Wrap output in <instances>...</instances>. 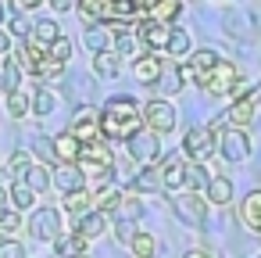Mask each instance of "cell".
I'll list each match as a JSON object with an SVG mask.
<instances>
[{
	"mask_svg": "<svg viewBox=\"0 0 261 258\" xmlns=\"http://www.w3.org/2000/svg\"><path fill=\"white\" fill-rule=\"evenodd\" d=\"M8 194H11V208H18V212H29V204H36V190L25 179H15Z\"/></svg>",
	"mask_w": 261,
	"mask_h": 258,
	"instance_id": "19",
	"label": "cell"
},
{
	"mask_svg": "<svg viewBox=\"0 0 261 258\" xmlns=\"http://www.w3.org/2000/svg\"><path fill=\"white\" fill-rule=\"evenodd\" d=\"M65 208L75 212V215H83V212L93 208V194H86V186L83 190H72V194H65Z\"/></svg>",
	"mask_w": 261,
	"mask_h": 258,
	"instance_id": "28",
	"label": "cell"
},
{
	"mask_svg": "<svg viewBox=\"0 0 261 258\" xmlns=\"http://www.w3.org/2000/svg\"><path fill=\"white\" fill-rule=\"evenodd\" d=\"M79 258H86V254H79Z\"/></svg>",
	"mask_w": 261,
	"mask_h": 258,
	"instance_id": "49",
	"label": "cell"
},
{
	"mask_svg": "<svg viewBox=\"0 0 261 258\" xmlns=\"http://www.w3.org/2000/svg\"><path fill=\"white\" fill-rule=\"evenodd\" d=\"M172 58H182V54H190V33L186 29H172L168 33V47H165Z\"/></svg>",
	"mask_w": 261,
	"mask_h": 258,
	"instance_id": "30",
	"label": "cell"
},
{
	"mask_svg": "<svg viewBox=\"0 0 261 258\" xmlns=\"http://www.w3.org/2000/svg\"><path fill=\"white\" fill-rule=\"evenodd\" d=\"M29 165H33V161H29V154H25V151H18V154L11 158V172H15V176H25V169H29Z\"/></svg>",
	"mask_w": 261,
	"mask_h": 258,
	"instance_id": "40",
	"label": "cell"
},
{
	"mask_svg": "<svg viewBox=\"0 0 261 258\" xmlns=\"http://www.w3.org/2000/svg\"><path fill=\"white\" fill-rule=\"evenodd\" d=\"M75 165L83 169L86 179H97V183H108L115 176V154H111V147H104V140L83 144V154H79Z\"/></svg>",
	"mask_w": 261,
	"mask_h": 258,
	"instance_id": "3",
	"label": "cell"
},
{
	"mask_svg": "<svg viewBox=\"0 0 261 258\" xmlns=\"http://www.w3.org/2000/svg\"><path fill=\"white\" fill-rule=\"evenodd\" d=\"M47 51H50V58H54V61H61V65H65V61L72 58V43H68L65 36H58V40H54V43H50Z\"/></svg>",
	"mask_w": 261,
	"mask_h": 258,
	"instance_id": "36",
	"label": "cell"
},
{
	"mask_svg": "<svg viewBox=\"0 0 261 258\" xmlns=\"http://www.w3.org/2000/svg\"><path fill=\"white\" fill-rule=\"evenodd\" d=\"M218 61H222V58H218L215 51H207V47H204V51H197V54L190 58V65H193V72H197V83H200V76H204V72H211V68H215Z\"/></svg>",
	"mask_w": 261,
	"mask_h": 258,
	"instance_id": "26",
	"label": "cell"
},
{
	"mask_svg": "<svg viewBox=\"0 0 261 258\" xmlns=\"http://www.w3.org/2000/svg\"><path fill=\"white\" fill-rule=\"evenodd\" d=\"M143 122L154 129V133H172L175 122H179V111L168 104V101H150L143 108Z\"/></svg>",
	"mask_w": 261,
	"mask_h": 258,
	"instance_id": "10",
	"label": "cell"
},
{
	"mask_svg": "<svg viewBox=\"0 0 261 258\" xmlns=\"http://www.w3.org/2000/svg\"><path fill=\"white\" fill-rule=\"evenodd\" d=\"M104 229H108V219H104V212H100V208L83 212V215H79V222H75V233H79L83 240H93V237H100Z\"/></svg>",
	"mask_w": 261,
	"mask_h": 258,
	"instance_id": "16",
	"label": "cell"
},
{
	"mask_svg": "<svg viewBox=\"0 0 261 258\" xmlns=\"http://www.w3.org/2000/svg\"><path fill=\"white\" fill-rule=\"evenodd\" d=\"M29 233L36 240H58L61 237V212L58 208H36L29 215Z\"/></svg>",
	"mask_w": 261,
	"mask_h": 258,
	"instance_id": "6",
	"label": "cell"
},
{
	"mask_svg": "<svg viewBox=\"0 0 261 258\" xmlns=\"http://www.w3.org/2000/svg\"><path fill=\"white\" fill-rule=\"evenodd\" d=\"M93 72L104 76V79H115V76H118V54H111V51H97V58H93Z\"/></svg>",
	"mask_w": 261,
	"mask_h": 258,
	"instance_id": "25",
	"label": "cell"
},
{
	"mask_svg": "<svg viewBox=\"0 0 261 258\" xmlns=\"http://www.w3.org/2000/svg\"><path fill=\"white\" fill-rule=\"evenodd\" d=\"M172 212H175V219H179V222H186V226H200V222H204L207 204H204V197H200V194H182V197H175V201H172Z\"/></svg>",
	"mask_w": 261,
	"mask_h": 258,
	"instance_id": "11",
	"label": "cell"
},
{
	"mask_svg": "<svg viewBox=\"0 0 261 258\" xmlns=\"http://www.w3.org/2000/svg\"><path fill=\"white\" fill-rule=\"evenodd\" d=\"M8 115H11V119H25V115H29V97H25L22 90H11V93H8Z\"/></svg>",
	"mask_w": 261,
	"mask_h": 258,
	"instance_id": "31",
	"label": "cell"
},
{
	"mask_svg": "<svg viewBox=\"0 0 261 258\" xmlns=\"http://www.w3.org/2000/svg\"><path fill=\"white\" fill-rule=\"evenodd\" d=\"M72 133H75L83 144L97 140V136H100V111H97V108H79L75 119H72Z\"/></svg>",
	"mask_w": 261,
	"mask_h": 258,
	"instance_id": "12",
	"label": "cell"
},
{
	"mask_svg": "<svg viewBox=\"0 0 261 258\" xmlns=\"http://www.w3.org/2000/svg\"><path fill=\"white\" fill-rule=\"evenodd\" d=\"M36 154L47 158V161H58V154H54V140H40V144H36Z\"/></svg>",
	"mask_w": 261,
	"mask_h": 258,
	"instance_id": "42",
	"label": "cell"
},
{
	"mask_svg": "<svg viewBox=\"0 0 261 258\" xmlns=\"http://www.w3.org/2000/svg\"><path fill=\"white\" fill-rule=\"evenodd\" d=\"M0 54H11V36L0 29Z\"/></svg>",
	"mask_w": 261,
	"mask_h": 258,
	"instance_id": "44",
	"label": "cell"
},
{
	"mask_svg": "<svg viewBox=\"0 0 261 258\" xmlns=\"http://www.w3.org/2000/svg\"><path fill=\"white\" fill-rule=\"evenodd\" d=\"M129 247H133V254H136V258H154V251H158V244H154V237H150V233H136Z\"/></svg>",
	"mask_w": 261,
	"mask_h": 258,
	"instance_id": "32",
	"label": "cell"
},
{
	"mask_svg": "<svg viewBox=\"0 0 261 258\" xmlns=\"http://www.w3.org/2000/svg\"><path fill=\"white\" fill-rule=\"evenodd\" d=\"M11 33H15V36H25V40H29V22H25V11L11 18Z\"/></svg>",
	"mask_w": 261,
	"mask_h": 258,
	"instance_id": "41",
	"label": "cell"
},
{
	"mask_svg": "<svg viewBox=\"0 0 261 258\" xmlns=\"http://www.w3.org/2000/svg\"><path fill=\"white\" fill-rule=\"evenodd\" d=\"M54 244H58V258H79V254H86V240H83L79 233L58 237Z\"/></svg>",
	"mask_w": 261,
	"mask_h": 258,
	"instance_id": "23",
	"label": "cell"
},
{
	"mask_svg": "<svg viewBox=\"0 0 261 258\" xmlns=\"http://www.w3.org/2000/svg\"><path fill=\"white\" fill-rule=\"evenodd\" d=\"M122 204V190L115 186V183H100V190L93 194V208H100V212H115Z\"/></svg>",
	"mask_w": 261,
	"mask_h": 258,
	"instance_id": "20",
	"label": "cell"
},
{
	"mask_svg": "<svg viewBox=\"0 0 261 258\" xmlns=\"http://www.w3.org/2000/svg\"><path fill=\"white\" fill-rule=\"evenodd\" d=\"M140 229H136V222L133 219H122V222H115V237L122 240V244H133V237H136Z\"/></svg>",
	"mask_w": 261,
	"mask_h": 258,
	"instance_id": "38",
	"label": "cell"
},
{
	"mask_svg": "<svg viewBox=\"0 0 261 258\" xmlns=\"http://www.w3.org/2000/svg\"><path fill=\"white\" fill-rule=\"evenodd\" d=\"M0 83H4L8 93L11 90H22V65H18V58H11V61L0 65Z\"/></svg>",
	"mask_w": 261,
	"mask_h": 258,
	"instance_id": "24",
	"label": "cell"
},
{
	"mask_svg": "<svg viewBox=\"0 0 261 258\" xmlns=\"http://www.w3.org/2000/svg\"><path fill=\"white\" fill-rule=\"evenodd\" d=\"M182 258H211V254H207V251H186Z\"/></svg>",
	"mask_w": 261,
	"mask_h": 258,
	"instance_id": "47",
	"label": "cell"
},
{
	"mask_svg": "<svg viewBox=\"0 0 261 258\" xmlns=\"http://www.w3.org/2000/svg\"><path fill=\"white\" fill-rule=\"evenodd\" d=\"M58 190H65V194H72V190H83L86 186V176H83V169L75 165V161H61L58 165V176L50 179Z\"/></svg>",
	"mask_w": 261,
	"mask_h": 258,
	"instance_id": "14",
	"label": "cell"
},
{
	"mask_svg": "<svg viewBox=\"0 0 261 258\" xmlns=\"http://www.w3.org/2000/svg\"><path fill=\"white\" fill-rule=\"evenodd\" d=\"M15 58H18V65H22V72H29V76H36V79H58V76L65 72V65L54 61L50 51H47L43 43H36V40H25V47H22Z\"/></svg>",
	"mask_w": 261,
	"mask_h": 258,
	"instance_id": "2",
	"label": "cell"
},
{
	"mask_svg": "<svg viewBox=\"0 0 261 258\" xmlns=\"http://www.w3.org/2000/svg\"><path fill=\"white\" fill-rule=\"evenodd\" d=\"M125 144H129V154H133V161H140V165H154V161L161 158V147H158V136H154V129H140V133H133Z\"/></svg>",
	"mask_w": 261,
	"mask_h": 258,
	"instance_id": "9",
	"label": "cell"
},
{
	"mask_svg": "<svg viewBox=\"0 0 261 258\" xmlns=\"http://www.w3.org/2000/svg\"><path fill=\"white\" fill-rule=\"evenodd\" d=\"M50 8H54V11H68V8H72V0H50Z\"/></svg>",
	"mask_w": 261,
	"mask_h": 258,
	"instance_id": "46",
	"label": "cell"
},
{
	"mask_svg": "<svg viewBox=\"0 0 261 258\" xmlns=\"http://www.w3.org/2000/svg\"><path fill=\"white\" fill-rule=\"evenodd\" d=\"M4 208H11V194H8L4 186H0V212H4Z\"/></svg>",
	"mask_w": 261,
	"mask_h": 258,
	"instance_id": "45",
	"label": "cell"
},
{
	"mask_svg": "<svg viewBox=\"0 0 261 258\" xmlns=\"http://www.w3.org/2000/svg\"><path fill=\"white\" fill-rule=\"evenodd\" d=\"M215 147H218V140H215V129H207V126L190 129L186 140H182V151H186L190 161H207L215 154Z\"/></svg>",
	"mask_w": 261,
	"mask_h": 258,
	"instance_id": "5",
	"label": "cell"
},
{
	"mask_svg": "<svg viewBox=\"0 0 261 258\" xmlns=\"http://www.w3.org/2000/svg\"><path fill=\"white\" fill-rule=\"evenodd\" d=\"M240 215H243V226H247V229L261 233V190H250V194L243 197Z\"/></svg>",
	"mask_w": 261,
	"mask_h": 258,
	"instance_id": "17",
	"label": "cell"
},
{
	"mask_svg": "<svg viewBox=\"0 0 261 258\" xmlns=\"http://www.w3.org/2000/svg\"><path fill=\"white\" fill-rule=\"evenodd\" d=\"M0 258H25V247L18 240H0Z\"/></svg>",
	"mask_w": 261,
	"mask_h": 258,
	"instance_id": "39",
	"label": "cell"
},
{
	"mask_svg": "<svg viewBox=\"0 0 261 258\" xmlns=\"http://www.w3.org/2000/svg\"><path fill=\"white\" fill-rule=\"evenodd\" d=\"M158 186H161V176L150 165H143V172L136 176V190H158Z\"/></svg>",
	"mask_w": 261,
	"mask_h": 258,
	"instance_id": "35",
	"label": "cell"
},
{
	"mask_svg": "<svg viewBox=\"0 0 261 258\" xmlns=\"http://www.w3.org/2000/svg\"><path fill=\"white\" fill-rule=\"evenodd\" d=\"M161 186L165 190H182L186 186V179H190V169L182 165V158H165V165H161Z\"/></svg>",
	"mask_w": 261,
	"mask_h": 258,
	"instance_id": "13",
	"label": "cell"
},
{
	"mask_svg": "<svg viewBox=\"0 0 261 258\" xmlns=\"http://www.w3.org/2000/svg\"><path fill=\"white\" fill-rule=\"evenodd\" d=\"M222 119H225L229 126H243V122H250V119H254V97H240Z\"/></svg>",
	"mask_w": 261,
	"mask_h": 258,
	"instance_id": "21",
	"label": "cell"
},
{
	"mask_svg": "<svg viewBox=\"0 0 261 258\" xmlns=\"http://www.w3.org/2000/svg\"><path fill=\"white\" fill-rule=\"evenodd\" d=\"M58 36H61L58 22H47V18H43V22H36V26H33V40H36V43H43V47H50Z\"/></svg>",
	"mask_w": 261,
	"mask_h": 258,
	"instance_id": "29",
	"label": "cell"
},
{
	"mask_svg": "<svg viewBox=\"0 0 261 258\" xmlns=\"http://www.w3.org/2000/svg\"><path fill=\"white\" fill-rule=\"evenodd\" d=\"M0 229H4V233H18V229H22L18 208H4V212H0Z\"/></svg>",
	"mask_w": 261,
	"mask_h": 258,
	"instance_id": "34",
	"label": "cell"
},
{
	"mask_svg": "<svg viewBox=\"0 0 261 258\" xmlns=\"http://www.w3.org/2000/svg\"><path fill=\"white\" fill-rule=\"evenodd\" d=\"M33 111H36V115H50V111H54V93H50V90H40L36 101H33Z\"/></svg>",
	"mask_w": 261,
	"mask_h": 258,
	"instance_id": "37",
	"label": "cell"
},
{
	"mask_svg": "<svg viewBox=\"0 0 261 258\" xmlns=\"http://www.w3.org/2000/svg\"><path fill=\"white\" fill-rule=\"evenodd\" d=\"M83 40H86L90 51H108V29H100V26H90L83 33Z\"/></svg>",
	"mask_w": 261,
	"mask_h": 258,
	"instance_id": "33",
	"label": "cell"
},
{
	"mask_svg": "<svg viewBox=\"0 0 261 258\" xmlns=\"http://www.w3.org/2000/svg\"><path fill=\"white\" fill-rule=\"evenodd\" d=\"M54 154H58V161H79V154H83V140L68 129V133H61V136L54 140Z\"/></svg>",
	"mask_w": 261,
	"mask_h": 258,
	"instance_id": "18",
	"label": "cell"
},
{
	"mask_svg": "<svg viewBox=\"0 0 261 258\" xmlns=\"http://www.w3.org/2000/svg\"><path fill=\"white\" fill-rule=\"evenodd\" d=\"M207 201L211 204H229L232 201V183L225 176H211L207 179Z\"/></svg>",
	"mask_w": 261,
	"mask_h": 258,
	"instance_id": "22",
	"label": "cell"
},
{
	"mask_svg": "<svg viewBox=\"0 0 261 258\" xmlns=\"http://www.w3.org/2000/svg\"><path fill=\"white\" fill-rule=\"evenodd\" d=\"M232 83H236V68H232L229 61H218L211 72L200 76V86H204L211 97H225V93H232Z\"/></svg>",
	"mask_w": 261,
	"mask_h": 258,
	"instance_id": "8",
	"label": "cell"
},
{
	"mask_svg": "<svg viewBox=\"0 0 261 258\" xmlns=\"http://www.w3.org/2000/svg\"><path fill=\"white\" fill-rule=\"evenodd\" d=\"M40 4H47V0H18V11H33V8H40Z\"/></svg>",
	"mask_w": 261,
	"mask_h": 258,
	"instance_id": "43",
	"label": "cell"
},
{
	"mask_svg": "<svg viewBox=\"0 0 261 258\" xmlns=\"http://www.w3.org/2000/svg\"><path fill=\"white\" fill-rule=\"evenodd\" d=\"M140 129H143V108L133 97H111L108 108L100 111V133L108 140H129Z\"/></svg>",
	"mask_w": 261,
	"mask_h": 258,
	"instance_id": "1",
	"label": "cell"
},
{
	"mask_svg": "<svg viewBox=\"0 0 261 258\" xmlns=\"http://www.w3.org/2000/svg\"><path fill=\"white\" fill-rule=\"evenodd\" d=\"M8 22V8H4V0H0V26Z\"/></svg>",
	"mask_w": 261,
	"mask_h": 258,
	"instance_id": "48",
	"label": "cell"
},
{
	"mask_svg": "<svg viewBox=\"0 0 261 258\" xmlns=\"http://www.w3.org/2000/svg\"><path fill=\"white\" fill-rule=\"evenodd\" d=\"M168 22H161V18H150V15H143L140 22H136V36H140V43L143 47H150V51H165L168 47Z\"/></svg>",
	"mask_w": 261,
	"mask_h": 258,
	"instance_id": "7",
	"label": "cell"
},
{
	"mask_svg": "<svg viewBox=\"0 0 261 258\" xmlns=\"http://www.w3.org/2000/svg\"><path fill=\"white\" fill-rule=\"evenodd\" d=\"M22 179H25L36 194H40V190H47V186H54V183H50V169H43V165H29Z\"/></svg>",
	"mask_w": 261,
	"mask_h": 258,
	"instance_id": "27",
	"label": "cell"
},
{
	"mask_svg": "<svg viewBox=\"0 0 261 258\" xmlns=\"http://www.w3.org/2000/svg\"><path fill=\"white\" fill-rule=\"evenodd\" d=\"M161 76H165V61H161L158 54H140V61H136V79H140L143 86H158Z\"/></svg>",
	"mask_w": 261,
	"mask_h": 258,
	"instance_id": "15",
	"label": "cell"
},
{
	"mask_svg": "<svg viewBox=\"0 0 261 258\" xmlns=\"http://www.w3.org/2000/svg\"><path fill=\"white\" fill-rule=\"evenodd\" d=\"M218 154L225 158V161H247V154H250V140H247V133L240 129V126H222V133H218Z\"/></svg>",
	"mask_w": 261,
	"mask_h": 258,
	"instance_id": "4",
	"label": "cell"
}]
</instances>
